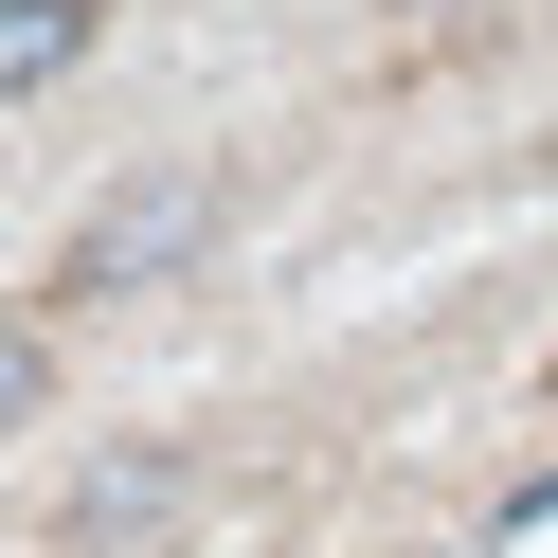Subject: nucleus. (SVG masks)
Wrapping results in <instances>:
<instances>
[{
  "label": "nucleus",
  "mask_w": 558,
  "mask_h": 558,
  "mask_svg": "<svg viewBox=\"0 0 558 558\" xmlns=\"http://www.w3.org/2000/svg\"><path fill=\"white\" fill-rule=\"evenodd\" d=\"M162 522H181V450H109L73 486V541H162Z\"/></svg>",
  "instance_id": "nucleus-2"
},
{
  "label": "nucleus",
  "mask_w": 558,
  "mask_h": 558,
  "mask_svg": "<svg viewBox=\"0 0 558 558\" xmlns=\"http://www.w3.org/2000/svg\"><path fill=\"white\" fill-rule=\"evenodd\" d=\"M37 378H54V361H37V325H0V433L37 414Z\"/></svg>",
  "instance_id": "nucleus-4"
},
{
  "label": "nucleus",
  "mask_w": 558,
  "mask_h": 558,
  "mask_svg": "<svg viewBox=\"0 0 558 558\" xmlns=\"http://www.w3.org/2000/svg\"><path fill=\"white\" fill-rule=\"evenodd\" d=\"M414 19H469V0H414Z\"/></svg>",
  "instance_id": "nucleus-5"
},
{
  "label": "nucleus",
  "mask_w": 558,
  "mask_h": 558,
  "mask_svg": "<svg viewBox=\"0 0 558 558\" xmlns=\"http://www.w3.org/2000/svg\"><path fill=\"white\" fill-rule=\"evenodd\" d=\"M90 54V0H0V109H19V90H54Z\"/></svg>",
  "instance_id": "nucleus-3"
},
{
  "label": "nucleus",
  "mask_w": 558,
  "mask_h": 558,
  "mask_svg": "<svg viewBox=\"0 0 558 558\" xmlns=\"http://www.w3.org/2000/svg\"><path fill=\"white\" fill-rule=\"evenodd\" d=\"M217 217H234V198H217V162H162V181H126L109 217L73 234V270H54V289H73V306H126V289H181V270L217 253Z\"/></svg>",
  "instance_id": "nucleus-1"
}]
</instances>
